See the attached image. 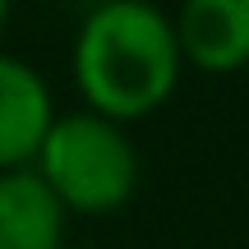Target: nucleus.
Returning <instances> with one entry per match:
<instances>
[{
	"label": "nucleus",
	"mask_w": 249,
	"mask_h": 249,
	"mask_svg": "<svg viewBox=\"0 0 249 249\" xmlns=\"http://www.w3.org/2000/svg\"><path fill=\"white\" fill-rule=\"evenodd\" d=\"M70 70L83 111L111 124H134L166 107L185 60L176 46L171 14L143 0H111L83 14Z\"/></svg>",
	"instance_id": "obj_1"
},
{
	"label": "nucleus",
	"mask_w": 249,
	"mask_h": 249,
	"mask_svg": "<svg viewBox=\"0 0 249 249\" xmlns=\"http://www.w3.org/2000/svg\"><path fill=\"white\" fill-rule=\"evenodd\" d=\"M33 171L46 180L65 213L83 217L116 213L139 189V152L129 129L92 111H55Z\"/></svg>",
	"instance_id": "obj_2"
},
{
	"label": "nucleus",
	"mask_w": 249,
	"mask_h": 249,
	"mask_svg": "<svg viewBox=\"0 0 249 249\" xmlns=\"http://www.w3.org/2000/svg\"><path fill=\"white\" fill-rule=\"evenodd\" d=\"M171 28L180 60L203 74H235L249 65V0H189Z\"/></svg>",
	"instance_id": "obj_3"
},
{
	"label": "nucleus",
	"mask_w": 249,
	"mask_h": 249,
	"mask_svg": "<svg viewBox=\"0 0 249 249\" xmlns=\"http://www.w3.org/2000/svg\"><path fill=\"white\" fill-rule=\"evenodd\" d=\"M51 120L55 102L46 79L28 60L0 51V171L33 166Z\"/></svg>",
	"instance_id": "obj_4"
},
{
	"label": "nucleus",
	"mask_w": 249,
	"mask_h": 249,
	"mask_svg": "<svg viewBox=\"0 0 249 249\" xmlns=\"http://www.w3.org/2000/svg\"><path fill=\"white\" fill-rule=\"evenodd\" d=\"M70 213L33 166L0 171V249H60Z\"/></svg>",
	"instance_id": "obj_5"
},
{
	"label": "nucleus",
	"mask_w": 249,
	"mask_h": 249,
	"mask_svg": "<svg viewBox=\"0 0 249 249\" xmlns=\"http://www.w3.org/2000/svg\"><path fill=\"white\" fill-rule=\"evenodd\" d=\"M5 23H9V5L0 0V28H5Z\"/></svg>",
	"instance_id": "obj_6"
},
{
	"label": "nucleus",
	"mask_w": 249,
	"mask_h": 249,
	"mask_svg": "<svg viewBox=\"0 0 249 249\" xmlns=\"http://www.w3.org/2000/svg\"><path fill=\"white\" fill-rule=\"evenodd\" d=\"M60 249H92V245H60Z\"/></svg>",
	"instance_id": "obj_7"
}]
</instances>
